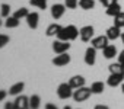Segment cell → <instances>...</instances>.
<instances>
[{"label":"cell","mask_w":124,"mask_h":109,"mask_svg":"<svg viewBox=\"0 0 124 109\" xmlns=\"http://www.w3.org/2000/svg\"><path fill=\"white\" fill-rule=\"evenodd\" d=\"M91 95H92L91 87H85V86H82V87H79V89H75L72 97L75 99V102H85L86 99H89Z\"/></svg>","instance_id":"6da1fadb"},{"label":"cell","mask_w":124,"mask_h":109,"mask_svg":"<svg viewBox=\"0 0 124 109\" xmlns=\"http://www.w3.org/2000/svg\"><path fill=\"white\" fill-rule=\"evenodd\" d=\"M57 96L60 99H69L73 96V87L69 83H61L57 87Z\"/></svg>","instance_id":"7a4b0ae2"},{"label":"cell","mask_w":124,"mask_h":109,"mask_svg":"<svg viewBox=\"0 0 124 109\" xmlns=\"http://www.w3.org/2000/svg\"><path fill=\"white\" fill-rule=\"evenodd\" d=\"M93 32H95L93 26L86 25V26H83V28L79 29V36H80V39H82L83 42H89V41L93 38Z\"/></svg>","instance_id":"3957f363"},{"label":"cell","mask_w":124,"mask_h":109,"mask_svg":"<svg viewBox=\"0 0 124 109\" xmlns=\"http://www.w3.org/2000/svg\"><path fill=\"white\" fill-rule=\"evenodd\" d=\"M69 48H70L69 41H60V39H57V41H54V42H53V51H54L55 54H63V52H67V51H69Z\"/></svg>","instance_id":"277c9868"},{"label":"cell","mask_w":124,"mask_h":109,"mask_svg":"<svg viewBox=\"0 0 124 109\" xmlns=\"http://www.w3.org/2000/svg\"><path fill=\"white\" fill-rule=\"evenodd\" d=\"M108 36L107 35H99V36H96V38H92L91 39V44H92V47L95 48V49H104L107 45H108Z\"/></svg>","instance_id":"5b68a950"},{"label":"cell","mask_w":124,"mask_h":109,"mask_svg":"<svg viewBox=\"0 0 124 109\" xmlns=\"http://www.w3.org/2000/svg\"><path fill=\"white\" fill-rule=\"evenodd\" d=\"M70 63V55L67 52H63V54H57V57L53 58V64L55 67H63V66H67Z\"/></svg>","instance_id":"8992f818"},{"label":"cell","mask_w":124,"mask_h":109,"mask_svg":"<svg viewBox=\"0 0 124 109\" xmlns=\"http://www.w3.org/2000/svg\"><path fill=\"white\" fill-rule=\"evenodd\" d=\"M95 61H96V49L93 47L86 48V51H85V63L88 66H93Z\"/></svg>","instance_id":"52a82bcc"},{"label":"cell","mask_w":124,"mask_h":109,"mask_svg":"<svg viewBox=\"0 0 124 109\" xmlns=\"http://www.w3.org/2000/svg\"><path fill=\"white\" fill-rule=\"evenodd\" d=\"M64 12H66V5L57 3V5L51 6V16H53V19H60L64 15Z\"/></svg>","instance_id":"ba28073f"},{"label":"cell","mask_w":124,"mask_h":109,"mask_svg":"<svg viewBox=\"0 0 124 109\" xmlns=\"http://www.w3.org/2000/svg\"><path fill=\"white\" fill-rule=\"evenodd\" d=\"M26 19V23L31 29H37L38 28V20H39V15L37 12H29L28 16L25 18Z\"/></svg>","instance_id":"9c48e42d"},{"label":"cell","mask_w":124,"mask_h":109,"mask_svg":"<svg viewBox=\"0 0 124 109\" xmlns=\"http://www.w3.org/2000/svg\"><path fill=\"white\" fill-rule=\"evenodd\" d=\"M124 80V74H112L109 73V77L107 79V84L111 87H117L118 84H121Z\"/></svg>","instance_id":"30bf717a"},{"label":"cell","mask_w":124,"mask_h":109,"mask_svg":"<svg viewBox=\"0 0 124 109\" xmlns=\"http://www.w3.org/2000/svg\"><path fill=\"white\" fill-rule=\"evenodd\" d=\"M15 105L18 109H29V97L23 95H18L15 99Z\"/></svg>","instance_id":"8fae6325"},{"label":"cell","mask_w":124,"mask_h":109,"mask_svg":"<svg viewBox=\"0 0 124 109\" xmlns=\"http://www.w3.org/2000/svg\"><path fill=\"white\" fill-rule=\"evenodd\" d=\"M120 29H121V28H118V26H115V25L109 26V28L107 29V36H108V39H111V41L118 39V38L121 36V31H120Z\"/></svg>","instance_id":"7c38bea8"},{"label":"cell","mask_w":124,"mask_h":109,"mask_svg":"<svg viewBox=\"0 0 124 109\" xmlns=\"http://www.w3.org/2000/svg\"><path fill=\"white\" fill-rule=\"evenodd\" d=\"M85 83H86V80H85L83 76H73V77L69 80V84H70L73 89H79V87L85 86Z\"/></svg>","instance_id":"4fadbf2b"},{"label":"cell","mask_w":124,"mask_h":109,"mask_svg":"<svg viewBox=\"0 0 124 109\" xmlns=\"http://www.w3.org/2000/svg\"><path fill=\"white\" fill-rule=\"evenodd\" d=\"M102 54H104V57L108 58V60L114 58V57L117 55V48H115V45H109V44H108V45L102 49Z\"/></svg>","instance_id":"5bb4252c"},{"label":"cell","mask_w":124,"mask_h":109,"mask_svg":"<svg viewBox=\"0 0 124 109\" xmlns=\"http://www.w3.org/2000/svg\"><path fill=\"white\" fill-rule=\"evenodd\" d=\"M61 28H63V26H60L58 23H51V25L47 26V29H45V35H47V36H57V34L60 32Z\"/></svg>","instance_id":"9a60e30c"},{"label":"cell","mask_w":124,"mask_h":109,"mask_svg":"<svg viewBox=\"0 0 124 109\" xmlns=\"http://www.w3.org/2000/svg\"><path fill=\"white\" fill-rule=\"evenodd\" d=\"M64 28H66V32H67L69 41H75V39L79 36V29H78L75 25H67V26H64Z\"/></svg>","instance_id":"2e32d148"},{"label":"cell","mask_w":124,"mask_h":109,"mask_svg":"<svg viewBox=\"0 0 124 109\" xmlns=\"http://www.w3.org/2000/svg\"><path fill=\"white\" fill-rule=\"evenodd\" d=\"M23 87H25V83H23V82H18V83H15V84L10 86V89H9V95H12V96H18V95H21V92L23 90Z\"/></svg>","instance_id":"e0dca14e"},{"label":"cell","mask_w":124,"mask_h":109,"mask_svg":"<svg viewBox=\"0 0 124 109\" xmlns=\"http://www.w3.org/2000/svg\"><path fill=\"white\" fill-rule=\"evenodd\" d=\"M120 12H121V6L118 5V2H117V3H112V5H111V6H108V7H107V10H105V13H107L108 16H112V18H114V16H117Z\"/></svg>","instance_id":"ac0fdd59"},{"label":"cell","mask_w":124,"mask_h":109,"mask_svg":"<svg viewBox=\"0 0 124 109\" xmlns=\"http://www.w3.org/2000/svg\"><path fill=\"white\" fill-rule=\"evenodd\" d=\"M108 70L112 74H124V66L121 63H112V64H109Z\"/></svg>","instance_id":"d6986e66"},{"label":"cell","mask_w":124,"mask_h":109,"mask_svg":"<svg viewBox=\"0 0 124 109\" xmlns=\"http://www.w3.org/2000/svg\"><path fill=\"white\" fill-rule=\"evenodd\" d=\"M105 89V84L102 82H93L91 84V90H92V95H101Z\"/></svg>","instance_id":"ffe728a7"},{"label":"cell","mask_w":124,"mask_h":109,"mask_svg":"<svg viewBox=\"0 0 124 109\" xmlns=\"http://www.w3.org/2000/svg\"><path fill=\"white\" fill-rule=\"evenodd\" d=\"M41 105V97L38 95H32L29 97V109H38Z\"/></svg>","instance_id":"44dd1931"},{"label":"cell","mask_w":124,"mask_h":109,"mask_svg":"<svg viewBox=\"0 0 124 109\" xmlns=\"http://www.w3.org/2000/svg\"><path fill=\"white\" fill-rule=\"evenodd\" d=\"M79 6L83 10H91L95 7V2L93 0H79Z\"/></svg>","instance_id":"7402d4cb"},{"label":"cell","mask_w":124,"mask_h":109,"mask_svg":"<svg viewBox=\"0 0 124 109\" xmlns=\"http://www.w3.org/2000/svg\"><path fill=\"white\" fill-rule=\"evenodd\" d=\"M19 20L21 19H18L15 16H9V18H6L5 25H6V28H18L19 26Z\"/></svg>","instance_id":"603a6c76"},{"label":"cell","mask_w":124,"mask_h":109,"mask_svg":"<svg viewBox=\"0 0 124 109\" xmlns=\"http://www.w3.org/2000/svg\"><path fill=\"white\" fill-rule=\"evenodd\" d=\"M0 16L5 19L10 16V6L8 3H2V6H0Z\"/></svg>","instance_id":"cb8c5ba5"},{"label":"cell","mask_w":124,"mask_h":109,"mask_svg":"<svg viewBox=\"0 0 124 109\" xmlns=\"http://www.w3.org/2000/svg\"><path fill=\"white\" fill-rule=\"evenodd\" d=\"M114 25L118 28H124V12H120L117 16H114Z\"/></svg>","instance_id":"d4e9b609"},{"label":"cell","mask_w":124,"mask_h":109,"mask_svg":"<svg viewBox=\"0 0 124 109\" xmlns=\"http://www.w3.org/2000/svg\"><path fill=\"white\" fill-rule=\"evenodd\" d=\"M29 3L38 9H47V0H29Z\"/></svg>","instance_id":"484cf974"},{"label":"cell","mask_w":124,"mask_h":109,"mask_svg":"<svg viewBox=\"0 0 124 109\" xmlns=\"http://www.w3.org/2000/svg\"><path fill=\"white\" fill-rule=\"evenodd\" d=\"M28 13H29V12H28V9H26V7H21V9H18V10L13 13V16H15V18H18V19H22V18H26V16H28Z\"/></svg>","instance_id":"4316f807"},{"label":"cell","mask_w":124,"mask_h":109,"mask_svg":"<svg viewBox=\"0 0 124 109\" xmlns=\"http://www.w3.org/2000/svg\"><path fill=\"white\" fill-rule=\"evenodd\" d=\"M57 39H60V41H69V36H67V32H66V28H61L60 29V32L57 34V36H55Z\"/></svg>","instance_id":"83f0119b"},{"label":"cell","mask_w":124,"mask_h":109,"mask_svg":"<svg viewBox=\"0 0 124 109\" xmlns=\"http://www.w3.org/2000/svg\"><path fill=\"white\" fill-rule=\"evenodd\" d=\"M64 5H66L67 9H76L79 2H78V0H64Z\"/></svg>","instance_id":"f1b7e54d"},{"label":"cell","mask_w":124,"mask_h":109,"mask_svg":"<svg viewBox=\"0 0 124 109\" xmlns=\"http://www.w3.org/2000/svg\"><path fill=\"white\" fill-rule=\"evenodd\" d=\"M6 44H9V36H8V35H2V34H0V48H3Z\"/></svg>","instance_id":"f546056e"},{"label":"cell","mask_w":124,"mask_h":109,"mask_svg":"<svg viewBox=\"0 0 124 109\" xmlns=\"http://www.w3.org/2000/svg\"><path fill=\"white\" fill-rule=\"evenodd\" d=\"M99 2H101L105 7H108V6H111L112 3H117V0H99Z\"/></svg>","instance_id":"4dcf8cb0"},{"label":"cell","mask_w":124,"mask_h":109,"mask_svg":"<svg viewBox=\"0 0 124 109\" xmlns=\"http://www.w3.org/2000/svg\"><path fill=\"white\" fill-rule=\"evenodd\" d=\"M5 109H18V108H16L15 102H6V105H5Z\"/></svg>","instance_id":"1f68e13d"},{"label":"cell","mask_w":124,"mask_h":109,"mask_svg":"<svg viewBox=\"0 0 124 109\" xmlns=\"http://www.w3.org/2000/svg\"><path fill=\"white\" fill-rule=\"evenodd\" d=\"M6 96H8V92H6V90H0V102L5 100V99H6Z\"/></svg>","instance_id":"d6a6232c"},{"label":"cell","mask_w":124,"mask_h":109,"mask_svg":"<svg viewBox=\"0 0 124 109\" xmlns=\"http://www.w3.org/2000/svg\"><path fill=\"white\" fill-rule=\"evenodd\" d=\"M118 63H121V64H124V49L120 52V55H118Z\"/></svg>","instance_id":"836d02e7"},{"label":"cell","mask_w":124,"mask_h":109,"mask_svg":"<svg viewBox=\"0 0 124 109\" xmlns=\"http://www.w3.org/2000/svg\"><path fill=\"white\" fill-rule=\"evenodd\" d=\"M45 109H58V108H57L54 103H47V105H45Z\"/></svg>","instance_id":"e575fe53"},{"label":"cell","mask_w":124,"mask_h":109,"mask_svg":"<svg viewBox=\"0 0 124 109\" xmlns=\"http://www.w3.org/2000/svg\"><path fill=\"white\" fill-rule=\"evenodd\" d=\"M93 109H109V108H108L107 105H96Z\"/></svg>","instance_id":"d590c367"},{"label":"cell","mask_w":124,"mask_h":109,"mask_svg":"<svg viewBox=\"0 0 124 109\" xmlns=\"http://www.w3.org/2000/svg\"><path fill=\"white\" fill-rule=\"evenodd\" d=\"M121 92H123V93H124V83H123V84H121Z\"/></svg>","instance_id":"8d00e7d4"},{"label":"cell","mask_w":124,"mask_h":109,"mask_svg":"<svg viewBox=\"0 0 124 109\" xmlns=\"http://www.w3.org/2000/svg\"><path fill=\"white\" fill-rule=\"evenodd\" d=\"M121 39H123V44H124V34H121V36H120Z\"/></svg>","instance_id":"74e56055"},{"label":"cell","mask_w":124,"mask_h":109,"mask_svg":"<svg viewBox=\"0 0 124 109\" xmlns=\"http://www.w3.org/2000/svg\"><path fill=\"white\" fill-rule=\"evenodd\" d=\"M63 109H72V108H70V106H64Z\"/></svg>","instance_id":"f35d334b"},{"label":"cell","mask_w":124,"mask_h":109,"mask_svg":"<svg viewBox=\"0 0 124 109\" xmlns=\"http://www.w3.org/2000/svg\"><path fill=\"white\" fill-rule=\"evenodd\" d=\"M0 26H2V20H0Z\"/></svg>","instance_id":"ab89813d"},{"label":"cell","mask_w":124,"mask_h":109,"mask_svg":"<svg viewBox=\"0 0 124 109\" xmlns=\"http://www.w3.org/2000/svg\"><path fill=\"white\" fill-rule=\"evenodd\" d=\"M123 66H124V64H123Z\"/></svg>","instance_id":"60d3db41"}]
</instances>
